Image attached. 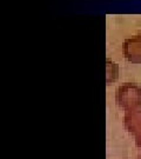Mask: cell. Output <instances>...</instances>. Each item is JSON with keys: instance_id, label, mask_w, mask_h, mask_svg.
Segmentation results:
<instances>
[{"instance_id": "obj_1", "label": "cell", "mask_w": 141, "mask_h": 159, "mask_svg": "<svg viewBox=\"0 0 141 159\" xmlns=\"http://www.w3.org/2000/svg\"><path fill=\"white\" fill-rule=\"evenodd\" d=\"M117 100L120 106L135 107L141 104V89L133 84H126L119 87L117 92Z\"/></svg>"}]
</instances>
